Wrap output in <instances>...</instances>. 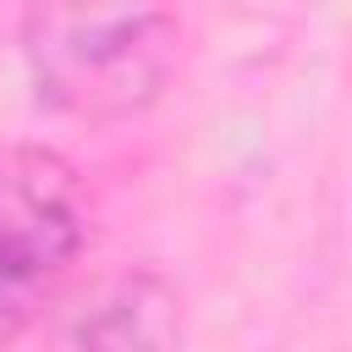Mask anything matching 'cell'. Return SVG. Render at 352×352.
I'll return each instance as SVG.
<instances>
[{"instance_id":"obj_1","label":"cell","mask_w":352,"mask_h":352,"mask_svg":"<svg viewBox=\"0 0 352 352\" xmlns=\"http://www.w3.org/2000/svg\"><path fill=\"white\" fill-rule=\"evenodd\" d=\"M182 66V22L154 0H88L44 16L28 38V72L50 110L121 121L165 94Z\"/></svg>"},{"instance_id":"obj_2","label":"cell","mask_w":352,"mask_h":352,"mask_svg":"<svg viewBox=\"0 0 352 352\" xmlns=\"http://www.w3.org/2000/svg\"><path fill=\"white\" fill-rule=\"evenodd\" d=\"M88 248L77 170L38 143L0 148V341H16Z\"/></svg>"},{"instance_id":"obj_3","label":"cell","mask_w":352,"mask_h":352,"mask_svg":"<svg viewBox=\"0 0 352 352\" xmlns=\"http://www.w3.org/2000/svg\"><path fill=\"white\" fill-rule=\"evenodd\" d=\"M176 336H182V308L160 275L116 280L72 330V341L82 346H170Z\"/></svg>"}]
</instances>
